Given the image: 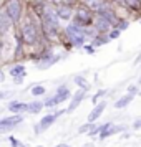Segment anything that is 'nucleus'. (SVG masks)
Returning <instances> with one entry per match:
<instances>
[{"instance_id": "7c9ffc66", "label": "nucleus", "mask_w": 141, "mask_h": 147, "mask_svg": "<svg viewBox=\"0 0 141 147\" xmlns=\"http://www.w3.org/2000/svg\"><path fill=\"white\" fill-rule=\"evenodd\" d=\"M12 93L10 91H0V99H5V98H10Z\"/></svg>"}, {"instance_id": "4468645a", "label": "nucleus", "mask_w": 141, "mask_h": 147, "mask_svg": "<svg viewBox=\"0 0 141 147\" xmlns=\"http://www.w3.org/2000/svg\"><path fill=\"white\" fill-rule=\"evenodd\" d=\"M42 109H45V104H43V101H40V99H35V101L27 102V113L28 114H40Z\"/></svg>"}, {"instance_id": "f03ea898", "label": "nucleus", "mask_w": 141, "mask_h": 147, "mask_svg": "<svg viewBox=\"0 0 141 147\" xmlns=\"http://www.w3.org/2000/svg\"><path fill=\"white\" fill-rule=\"evenodd\" d=\"M93 18H95V13L85 5V3L78 2V3L75 5L72 23H75V25H78V27H81V28L91 27V25H93Z\"/></svg>"}, {"instance_id": "a878e982", "label": "nucleus", "mask_w": 141, "mask_h": 147, "mask_svg": "<svg viewBox=\"0 0 141 147\" xmlns=\"http://www.w3.org/2000/svg\"><path fill=\"white\" fill-rule=\"evenodd\" d=\"M81 48H83V50H85L88 55H95V51H96V48H95L93 45L90 43V41H87V43H85V45H83Z\"/></svg>"}, {"instance_id": "f8f14e48", "label": "nucleus", "mask_w": 141, "mask_h": 147, "mask_svg": "<svg viewBox=\"0 0 141 147\" xmlns=\"http://www.w3.org/2000/svg\"><path fill=\"white\" fill-rule=\"evenodd\" d=\"M81 3H85L93 13H96V12H100L101 8H105L110 3V0H80Z\"/></svg>"}, {"instance_id": "9d476101", "label": "nucleus", "mask_w": 141, "mask_h": 147, "mask_svg": "<svg viewBox=\"0 0 141 147\" xmlns=\"http://www.w3.org/2000/svg\"><path fill=\"white\" fill-rule=\"evenodd\" d=\"M93 28L96 30V33H108L110 30H111V23L106 20V18H103L100 15L95 13V18H93Z\"/></svg>"}, {"instance_id": "39448f33", "label": "nucleus", "mask_w": 141, "mask_h": 147, "mask_svg": "<svg viewBox=\"0 0 141 147\" xmlns=\"http://www.w3.org/2000/svg\"><path fill=\"white\" fill-rule=\"evenodd\" d=\"M67 111L65 109H58V111H55V113H48V114H45V116H42V119L35 124V131H33V134L35 136H40L42 132H45L47 129H50V127L55 124V121L60 117L61 114H65Z\"/></svg>"}, {"instance_id": "72a5a7b5", "label": "nucleus", "mask_w": 141, "mask_h": 147, "mask_svg": "<svg viewBox=\"0 0 141 147\" xmlns=\"http://www.w3.org/2000/svg\"><path fill=\"white\" fill-rule=\"evenodd\" d=\"M68 146H70L68 142H60V144H57L55 147H68Z\"/></svg>"}, {"instance_id": "1a4fd4ad", "label": "nucleus", "mask_w": 141, "mask_h": 147, "mask_svg": "<svg viewBox=\"0 0 141 147\" xmlns=\"http://www.w3.org/2000/svg\"><path fill=\"white\" fill-rule=\"evenodd\" d=\"M73 10L75 7H70V5H58V7H55V13L60 18L61 23H68V22H72Z\"/></svg>"}, {"instance_id": "9b49d317", "label": "nucleus", "mask_w": 141, "mask_h": 147, "mask_svg": "<svg viewBox=\"0 0 141 147\" xmlns=\"http://www.w3.org/2000/svg\"><path fill=\"white\" fill-rule=\"evenodd\" d=\"M23 114H12V116H5V117H0V124H3V126H8L15 129V127L22 124L23 122Z\"/></svg>"}, {"instance_id": "c9c22d12", "label": "nucleus", "mask_w": 141, "mask_h": 147, "mask_svg": "<svg viewBox=\"0 0 141 147\" xmlns=\"http://www.w3.org/2000/svg\"><path fill=\"white\" fill-rule=\"evenodd\" d=\"M138 63H141V53L138 55V58H136V60H134V65H138Z\"/></svg>"}, {"instance_id": "c85d7f7f", "label": "nucleus", "mask_w": 141, "mask_h": 147, "mask_svg": "<svg viewBox=\"0 0 141 147\" xmlns=\"http://www.w3.org/2000/svg\"><path fill=\"white\" fill-rule=\"evenodd\" d=\"M5 63V58H3V41L0 38V65H3Z\"/></svg>"}, {"instance_id": "cd10ccee", "label": "nucleus", "mask_w": 141, "mask_h": 147, "mask_svg": "<svg viewBox=\"0 0 141 147\" xmlns=\"http://www.w3.org/2000/svg\"><path fill=\"white\" fill-rule=\"evenodd\" d=\"M12 81H14L15 86H20V84H23V81H25V76H14Z\"/></svg>"}, {"instance_id": "ea45409f", "label": "nucleus", "mask_w": 141, "mask_h": 147, "mask_svg": "<svg viewBox=\"0 0 141 147\" xmlns=\"http://www.w3.org/2000/svg\"><path fill=\"white\" fill-rule=\"evenodd\" d=\"M37 147H45V146H37Z\"/></svg>"}, {"instance_id": "dca6fc26", "label": "nucleus", "mask_w": 141, "mask_h": 147, "mask_svg": "<svg viewBox=\"0 0 141 147\" xmlns=\"http://www.w3.org/2000/svg\"><path fill=\"white\" fill-rule=\"evenodd\" d=\"M8 74H10L12 78H14V76H27V68H25L23 63H15L14 66L10 68Z\"/></svg>"}, {"instance_id": "2f4dec72", "label": "nucleus", "mask_w": 141, "mask_h": 147, "mask_svg": "<svg viewBox=\"0 0 141 147\" xmlns=\"http://www.w3.org/2000/svg\"><path fill=\"white\" fill-rule=\"evenodd\" d=\"M113 5H123V0H110Z\"/></svg>"}, {"instance_id": "bb28decb", "label": "nucleus", "mask_w": 141, "mask_h": 147, "mask_svg": "<svg viewBox=\"0 0 141 147\" xmlns=\"http://www.w3.org/2000/svg\"><path fill=\"white\" fill-rule=\"evenodd\" d=\"M138 91H140V86H138V84H129V86L126 88V93L128 94H133V96H136Z\"/></svg>"}, {"instance_id": "f3484780", "label": "nucleus", "mask_w": 141, "mask_h": 147, "mask_svg": "<svg viewBox=\"0 0 141 147\" xmlns=\"http://www.w3.org/2000/svg\"><path fill=\"white\" fill-rule=\"evenodd\" d=\"M110 41H111V40L108 38L106 33H98V35L93 38V40H90V43H91L95 48H100V47H103V45H108Z\"/></svg>"}, {"instance_id": "c756f323", "label": "nucleus", "mask_w": 141, "mask_h": 147, "mask_svg": "<svg viewBox=\"0 0 141 147\" xmlns=\"http://www.w3.org/2000/svg\"><path fill=\"white\" fill-rule=\"evenodd\" d=\"M131 129H134V131H140V129H141V119H134L133 124H131Z\"/></svg>"}, {"instance_id": "2eb2a0df", "label": "nucleus", "mask_w": 141, "mask_h": 147, "mask_svg": "<svg viewBox=\"0 0 141 147\" xmlns=\"http://www.w3.org/2000/svg\"><path fill=\"white\" fill-rule=\"evenodd\" d=\"M134 99V96L133 94H125V96H121V98H118V99L113 102V106H114V109H125V107H128L129 106V102Z\"/></svg>"}, {"instance_id": "a211bd4d", "label": "nucleus", "mask_w": 141, "mask_h": 147, "mask_svg": "<svg viewBox=\"0 0 141 147\" xmlns=\"http://www.w3.org/2000/svg\"><path fill=\"white\" fill-rule=\"evenodd\" d=\"M73 83L80 88V89H85V91H88V89H90V81H88L85 76H75Z\"/></svg>"}, {"instance_id": "4c0bfd02", "label": "nucleus", "mask_w": 141, "mask_h": 147, "mask_svg": "<svg viewBox=\"0 0 141 147\" xmlns=\"http://www.w3.org/2000/svg\"><path fill=\"white\" fill-rule=\"evenodd\" d=\"M138 84H141V78H140V80H138Z\"/></svg>"}, {"instance_id": "7ed1b4c3", "label": "nucleus", "mask_w": 141, "mask_h": 147, "mask_svg": "<svg viewBox=\"0 0 141 147\" xmlns=\"http://www.w3.org/2000/svg\"><path fill=\"white\" fill-rule=\"evenodd\" d=\"M2 8L7 12L8 17H10V18L14 20V23L17 25V23L22 20L25 10H27V3H25V0H5L3 5H2Z\"/></svg>"}, {"instance_id": "aec40b11", "label": "nucleus", "mask_w": 141, "mask_h": 147, "mask_svg": "<svg viewBox=\"0 0 141 147\" xmlns=\"http://www.w3.org/2000/svg\"><path fill=\"white\" fill-rule=\"evenodd\" d=\"M50 5L53 7H58V5H70V7H75L80 0H47Z\"/></svg>"}, {"instance_id": "393cba45", "label": "nucleus", "mask_w": 141, "mask_h": 147, "mask_svg": "<svg viewBox=\"0 0 141 147\" xmlns=\"http://www.w3.org/2000/svg\"><path fill=\"white\" fill-rule=\"evenodd\" d=\"M93 124H95V122H88V121H87L83 126H80V129H78V134H88L90 131H91Z\"/></svg>"}, {"instance_id": "a19ab883", "label": "nucleus", "mask_w": 141, "mask_h": 147, "mask_svg": "<svg viewBox=\"0 0 141 147\" xmlns=\"http://www.w3.org/2000/svg\"><path fill=\"white\" fill-rule=\"evenodd\" d=\"M68 147H72V146H68Z\"/></svg>"}, {"instance_id": "6e6552de", "label": "nucleus", "mask_w": 141, "mask_h": 147, "mask_svg": "<svg viewBox=\"0 0 141 147\" xmlns=\"http://www.w3.org/2000/svg\"><path fill=\"white\" fill-rule=\"evenodd\" d=\"M106 106H108V101H105V99H101V101H98L96 104H93V109L90 111L87 121H88V122H96V121L101 117V114L105 113Z\"/></svg>"}, {"instance_id": "5701e85b", "label": "nucleus", "mask_w": 141, "mask_h": 147, "mask_svg": "<svg viewBox=\"0 0 141 147\" xmlns=\"http://www.w3.org/2000/svg\"><path fill=\"white\" fill-rule=\"evenodd\" d=\"M106 94H108V89H98V91L93 94V98H91L93 104H96V102H98V101H100L103 96H106Z\"/></svg>"}, {"instance_id": "473e14b6", "label": "nucleus", "mask_w": 141, "mask_h": 147, "mask_svg": "<svg viewBox=\"0 0 141 147\" xmlns=\"http://www.w3.org/2000/svg\"><path fill=\"white\" fill-rule=\"evenodd\" d=\"M3 81H5V73L0 69V83H3Z\"/></svg>"}, {"instance_id": "412c9836", "label": "nucleus", "mask_w": 141, "mask_h": 147, "mask_svg": "<svg viewBox=\"0 0 141 147\" xmlns=\"http://www.w3.org/2000/svg\"><path fill=\"white\" fill-rule=\"evenodd\" d=\"M129 23H131V20L129 18H125V17H120L118 18V22H116V25H114V28H118L121 33L125 32V30H128V27H129Z\"/></svg>"}, {"instance_id": "6ab92c4d", "label": "nucleus", "mask_w": 141, "mask_h": 147, "mask_svg": "<svg viewBox=\"0 0 141 147\" xmlns=\"http://www.w3.org/2000/svg\"><path fill=\"white\" fill-rule=\"evenodd\" d=\"M45 93H47V89H45L43 84H35V86H32V89H30V94H32L33 98H42V96H45Z\"/></svg>"}, {"instance_id": "e433bc0d", "label": "nucleus", "mask_w": 141, "mask_h": 147, "mask_svg": "<svg viewBox=\"0 0 141 147\" xmlns=\"http://www.w3.org/2000/svg\"><path fill=\"white\" fill-rule=\"evenodd\" d=\"M136 96H141V89H140V91H138V94H136Z\"/></svg>"}, {"instance_id": "0eeeda50", "label": "nucleus", "mask_w": 141, "mask_h": 147, "mask_svg": "<svg viewBox=\"0 0 141 147\" xmlns=\"http://www.w3.org/2000/svg\"><path fill=\"white\" fill-rule=\"evenodd\" d=\"M87 93H88V91H85V89H80V88H78V89H76V93L72 94V98H70V104H68V107L65 109V111H67L68 114H72L76 107H80V104L83 102V99L87 98Z\"/></svg>"}, {"instance_id": "4be33fe9", "label": "nucleus", "mask_w": 141, "mask_h": 147, "mask_svg": "<svg viewBox=\"0 0 141 147\" xmlns=\"http://www.w3.org/2000/svg\"><path fill=\"white\" fill-rule=\"evenodd\" d=\"M8 142H10L12 147H30V146H27V144H23L22 140H18L17 137H14V136H8Z\"/></svg>"}, {"instance_id": "ddd939ff", "label": "nucleus", "mask_w": 141, "mask_h": 147, "mask_svg": "<svg viewBox=\"0 0 141 147\" xmlns=\"http://www.w3.org/2000/svg\"><path fill=\"white\" fill-rule=\"evenodd\" d=\"M7 109L12 114H25L27 113V102L22 101H10L7 104Z\"/></svg>"}, {"instance_id": "58836bf2", "label": "nucleus", "mask_w": 141, "mask_h": 147, "mask_svg": "<svg viewBox=\"0 0 141 147\" xmlns=\"http://www.w3.org/2000/svg\"><path fill=\"white\" fill-rule=\"evenodd\" d=\"M138 22H140V25H141V17H140V18H138Z\"/></svg>"}, {"instance_id": "20e7f679", "label": "nucleus", "mask_w": 141, "mask_h": 147, "mask_svg": "<svg viewBox=\"0 0 141 147\" xmlns=\"http://www.w3.org/2000/svg\"><path fill=\"white\" fill-rule=\"evenodd\" d=\"M70 98H72V91H70L68 84H60V86L55 89L53 96H48V98H45L43 104H45V107H47V109H53V107H58L61 102L68 101Z\"/></svg>"}, {"instance_id": "b1692460", "label": "nucleus", "mask_w": 141, "mask_h": 147, "mask_svg": "<svg viewBox=\"0 0 141 147\" xmlns=\"http://www.w3.org/2000/svg\"><path fill=\"white\" fill-rule=\"evenodd\" d=\"M108 38H110V40H111V41H113V40H118V38H120V36H121V32H120V30H118V28H111V30H110V32H108Z\"/></svg>"}, {"instance_id": "f704fd0d", "label": "nucleus", "mask_w": 141, "mask_h": 147, "mask_svg": "<svg viewBox=\"0 0 141 147\" xmlns=\"http://www.w3.org/2000/svg\"><path fill=\"white\" fill-rule=\"evenodd\" d=\"M81 147H95V142H87V144H83Z\"/></svg>"}, {"instance_id": "423d86ee", "label": "nucleus", "mask_w": 141, "mask_h": 147, "mask_svg": "<svg viewBox=\"0 0 141 147\" xmlns=\"http://www.w3.org/2000/svg\"><path fill=\"white\" fill-rule=\"evenodd\" d=\"M14 28H15L14 20L8 17V13L3 10V8L0 7V38L10 35L12 32H14Z\"/></svg>"}, {"instance_id": "f257e3e1", "label": "nucleus", "mask_w": 141, "mask_h": 147, "mask_svg": "<svg viewBox=\"0 0 141 147\" xmlns=\"http://www.w3.org/2000/svg\"><path fill=\"white\" fill-rule=\"evenodd\" d=\"M15 30L18 36L22 38V41L25 43L27 50L35 47H40L42 43H45L43 38V32H42V23H40V17L37 13H33L30 8L25 10V13L22 17V20L15 25Z\"/></svg>"}]
</instances>
